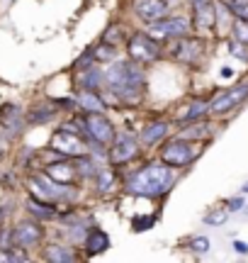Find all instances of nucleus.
<instances>
[{"label":"nucleus","mask_w":248,"mask_h":263,"mask_svg":"<svg viewBox=\"0 0 248 263\" xmlns=\"http://www.w3.org/2000/svg\"><path fill=\"white\" fill-rule=\"evenodd\" d=\"M83 256L86 258H95V256H102L112 246V239L107 234L105 229H100V227H90L86 232V239H83Z\"/></svg>","instance_id":"nucleus-20"},{"label":"nucleus","mask_w":248,"mask_h":263,"mask_svg":"<svg viewBox=\"0 0 248 263\" xmlns=\"http://www.w3.org/2000/svg\"><path fill=\"white\" fill-rule=\"evenodd\" d=\"M78 90H100L105 85V71H100L97 66H88L76 76Z\"/></svg>","instance_id":"nucleus-24"},{"label":"nucleus","mask_w":248,"mask_h":263,"mask_svg":"<svg viewBox=\"0 0 248 263\" xmlns=\"http://www.w3.org/2000/svg\"><path fill=\"white\" fill-rule=\"evenodd\" d=\"M221 78H231V76H234V71H231V68H229V66H224V68H221Z\"/></svg>","instance_id":"nucleus-39"},{"label":"nucleus","mask_w":248,"mask_h":263,"mask_svg":"<svg viewBox=\"0 0 248 263\" xmlns=\"http://www.w3.org/2000/svg\"><path fill=\"white\" fill-rule=\"evenodd\" d=\"M246 98H248V81L236 83L234 88L221 90L217 98H212L210 100V115L212 117H224V115L234 112L236 107H241V105L246 103Z\"/></svg>","instance_id":"nucleus-12"},{"label":"nucleus","mask_w":248,"mask_h":263,"mask_svg":"<svg viewBox=\"0 0 248 263\" xmlns=\"http://www.w3.org/2000/svg\"><path fill=\"white\" fill-rule=\"evenodd\" d=\"M49 151H54V159H76L83 154H90V146H88L86 137H80V134L58 124L56 129L51 132Z\"/></svg>","instance_id":"nucleus-8"},{"label":"nucleus","mask_w":248,"mask_h":263,"mask_svg":"<svg viewBox=\"0 0 248 263\" xmlns=\"http://www.w3.org/2000/svg\"><path fill=\"white\" fill-rule=\"evenodd\" d=\"M226 219H229V210H221V207H214V210H210L207 215L202 217V222L210 227H221Z\"/></svg>","instance_id":"nucleus-31"},{"label":"nucleus","mask_w":248,"mask_h":263,"mask_svg":"<svg viewBox=\"0 0 248 263\" xmlns=\"http://www.w3.org/2000/svg\"><path fill=\"white\" fill-rule=\"evenodd\" d=\"M93 185H95V193L97 195H112V193H117L119 190V185H122V176H119V171H117V166H100L95 173V178H93Z\"/></svg>","instance_id":"nucleus-22"},{"label":"nucleus","mask_w":248,"mask_h":263,"mask_svg":"<svg viewBox=\"0 0 248 263\" xmlns=\"http://www.w3.org/2000/svg\"><path fill=\"white\" fill-rule=\"evenodd\" d=\"M129 224H132V232L143 234V232H149V229L156 224V217H153V215H134Z\"/></svg>","instance_id":"nucleus-30"},{"label":"nucleus","mask_w":248,"mask_h":263,"mask_svg":"<svg viewBox=\"0 0 248 263\" xmlns=\"http://www.w3.org/2000/svg\"><path fill=\"white\" fill-rule=\"evenodd\" d=\"M188 249H190L192 254H210V249H212V241L207 239V236H192L190 241H188Z\"/></svg>","instance_id":"nucleus-33"},{"label":"nucleus","mask_w":248,"mask_h":263,"mask_svg":"<svg viewBox=\"0 0 248 263\" xmlns=\"http://www.w3.org/2000/svg\"><path fill=\"white\" fill-rule=\"evenodd\" d=\"M95 64V59H93V51H86V54H80V57L73 61V71H83L88 66Z\"/></svg>","instance_id":"nucleus-34"},{"label":"nucleus","mask_w":248,"mask_h":263,"mask_svg":"<svg viewBox=\"0 0 248 263\" xmlns=\"http://www.w3.org/2000/svg\"><path fill=\"white\" fill-rule=\"evenodd\" d=\"M8 217H10V210L5 205H0V224H5V222H8Z\"/></svg>","instance_id":"nucleus-38"},{"label":"nucleus","mask_w":248,"mask_h":263,"mask_svg":"<svg viewBox=\"0 0 248 263\" xmlns=\"http://www.w3.org/2000/svg\"><path fill=\"white\" fill-rule=\"evenodd\" d=\"M39 258L47 263H76V261H80L83 256L78 254L73 244H58V241L47 244V241H44V246L39 249Z\"/></svg>","instance_id":"nucleus-19"},{"label":"nucleus","mask_w":248,"mask_h":263,"mask_svg":"<svg viewBox=\"0 0 248 263\" xmlns=\"http://www.w3.org/2000/svg\"><path fill=\"white\" fill-rule=\"evenodd\" d=\"M61 110L56 107V103L47 98V100H39V103H32L25 110V120H27V127H44V124H51L54 120H58Z\"/></svg>","instance_id":"nucleus-16"},{"label":"nucleus","mask_w":248,"mask_h":263,"mask_svg":"<svg viewBox=\"0 0 248 263\" xmlns=\"http://www.w3.org/2000/svg\"><path fill=\"white\" fill-rule=\"evenodd\" d=\"M132 12L139 22L151 25L171 12V3L168 0H132Z\"/></svg>","instance_id":"nucleus-15"},{"label":"nucleus","mask_w":248,"mask_h":263,"mask_svg":"<svg viewBox=\"0 0 248 263\" xmlns=\"http://www.w3.org/2000/svg\"><path fill=\"white\" fill-rule=\"evenodd\" d=\"M224 5L234 17L248 20V0H224Z\"/></svg>","instance_id":"nucleus-32"},{"label":"nucleus","mask_w":248,"mask_h":263,"mask_svg":"<svg viewBox=\"0 0 248 263\" xmlns=\"http://www.w3.org/2000/svg\"><path fill=\"white\" fill-rule=\"evenodd\" d=\"M93 51V59H95V64H112L117 59V44L112 42H105V39H100L95 47L90 49Z\"/></svg>","instance_id":"nucleus-27"},{"label":"nucleus","mask_w":248,"mask_h":263,"mask_svg":"<svg viewBox=\"0 0 248 263\" xmlns=\"http://www.w3.org/2000/svg\"><path fill=\"white\" fill-rule=\"evenodd\" d=\"M241 190H243V193H248V180H246V185H243V188H241Z\"/></svg>","instance_id":"nucleus-40"},{"label":"nucleus","mask_w":248,"mask_h":263,"mask_svg":"<svg viewBox=\"0 0 248 263\" xmlns=\"http://www.w3.org/2000/svg\"><path fill=\"white\" fill-rule=\"evenodd\" d=\"M207 51V37L202 34H182V37L168 39V47H166V57L178 61L185 66H197L204 59Z\"/></svg>","instance_id":"nucleus-6"},{"label":"nucleus","mask_w":248,"mask_h":263,"mask_svg":"<svg viewBox=\"0 0 248 263\" xmlns=\"http://www.w3.org/2000/svg\"><path fill=\"white\" fill-rule=\"evenodd\" d=\"M168 134H171V120H151L139 132V141L143 149H153V146H161V141L168 139Z\"/></svg>","instance_id":"nucleus-21"},{"label":"nucleus","mask_w":248,"mask_h":263,"mask_svg":"<svg viewBox=\"0 0 248 263\" xmlns=\"http://www.w3.org/2000/svg\"><path fill=\"white\" fill-rule=\"evenodd\" d=\"M175 183H178V168L158 161V163H143L132 171V176H127L124 180L122 190L127 195L143 197V200H163L171 195Z\"/></svg>","instance_id":"nucleus-1"},{"label":"nucleus","mask_w":248,"mask_h":263,"mask_svg":"<svg viewBox=\"0 0 248 263\" xmlns=\"http://www.w3.org/2000/svg\"><path fill=\"white\" fill-rule=\"evenodd\" d=\"M212 134V124L207 122V117L204 120H197V122H190L182 127V134L180 137H188V139L197 141V139H207Z\"/></svg>","instance_id":"nucleus-28"},{"label":"nucleus","mask_w":248,"mask_h":263,"mask_svg":"<svg viewBox=\"0 0 248 263\" xmlns=\"http://www.w3.org/2000/svg\"><path fill=\"white\" fill-rule=\"evenodd\" d=\"M146 32H149L151 37L166 42V39H175V37H182V34H190V32H195V27H192V17H185V15H166V17L146 25Z\"/></svg>","instance_id":"nucleus-10"},{"label":"nucleus","mask_w":248,"mask_h":263,"mask_svg":"<svg viewBox=\"0 0 248 263\" xmlns=\"http://www.w3.org/2000/svg\"><path fill=\"white\" fill-rule=\"evenodd\" d=\"M42 171L51 180L61 183V185H78L80 183V176H78L76 166H73V159H54V161H49V163H44Z\"/></svg>","instance_id":"nucleus-17"},{"label":"nucleus","mask_w":248,"mask_h":263,"mask_svg":"<svg viewBox=\"0 0 248 263\" xmlns=\"http://www.w3.org/2000/svg\"><path fill=\"white\" fill-rule=\"evenodd\" d=\"M226 49H229V54L234 59L248 64V44H243V42H239V39H234V37H226Z\"/></svg>","instance_id":"nucleus-29"},{"label":"nucleus","mask_w":248,"mask_h":263,"mask_svg":"<svg viewBox=\"0 0 248 263\" xmlns=\"http://www.w3.org/2000/svg\"><path fill=\"white\" fill-rule=\"evenodd\" d=\"M207 115H210V100L207 98H195V100H190V105H185L180 112L175 115V122L180 124V127H185V124H190V122L204 120Z\"/></svg>","instance_id":"nucleus-23"},{"label":"nucleus","mask_w":248,"mask_h":263,"mask_svg":"<svg viewBox=\"0 0 248 263\" xmlns=\"http://www.w3.org/2000/svg\"><path fill=\"white\" fill-rule=\"evenodd\" d=\"M192 12V27L202 37H212L217 32V0H188Z\"/></svg>","instance_id":"nucleus-11"},{"label":"nucleus","mask_w":248,"mask_h":263,"mask_svg":"<svg viewBox=\"0 0 248 263\" xmlns=\"http://www.w3.org/2000/svg\"><path fill=\"white\" fill-rule=\"evenodd\" d=\"M243 207H246L243 195H236V197H229V200H226V210H229V212H241Z\"/></svg>","instance_id":"nucleus-35"},{"label":"nucleus","mask_w":248,"mask_h":263,"mask_svg":"<svg viewBox=\"0 0 248 263\" xmlns=\"http://www.w3.org/2000/svg\"><path fill=\"white\" fill-rule=\"evenodd\" d=\"M78 107L80 112H107V103L105 98L100 95V90H78L76 93Z\"/></svg>","instance_id":"nucleus-25"},{"label":"nucleus","mask_w":248,"mask_h":263,"mask_svg":"<svg viewBox=\"0 0 248 263\" xmlns=\"http://www.w3.org/2000/svg\"><path fill=\"white\" fill-rule=\"evenodd\" d=\"M73 166H76L78 176H80V180H93L97 173V166L95 159H93V154H83V156H76L73 159Z\"/></svg>","instance_id":"nucleus-26"},{"label":"nucleus","mask_w":248,"mask_h":263,"mask_svg":"<svg viewBox=\"0 0 248 263\" xmlns=\"http://www.w3.org/2000/svg\"><path fill=\"white\" fill-rule=\"evenodd\" d=\"M234 251L241 256H248V244L246 241H241V239H234Z\"/></svg>","instance_id":"nucleus-36"},{"label":"nucleus","mask_w":248,"mask_h":263,"mask_svg":"<svg viewBox=\"0 0 248 263\" xmlns=\"http://www.w3.org/2000/svg\"><path fill=\"white\" fill-rule=\"evenodd\" d=\"M141 141L139 137H134L132 132H117L112 144L107 146V163H112V166H127V163H132L141 156Z\"/></svg>","instance_id":"nucleus-9"},{"label":"nucleus","mask_w":248,"mask_h":263,"mask_svg":"<svg viewBox=\"0 0 248 263\" xmlns=\"http://www.w3.org/2000/svg\"><path fill=\"white\" fill-rule=\"evenodd\" d=\"M127 57L141 66H153L166 57V47L161 39L151 37L146 29H139L127 37Z\"/></svg>","instance_id":"nucleus-5"},{"label":"nucleus","mask_w":248,"mask_h":263,"mask_svg":"<svg viewBox=\"0 0 248 263\" xmlns=\"http://www.w3.org/2000/svg\"><path fill=\"white\" fill-rule=\"evenodd\" d=\"M47 241V227L34 217H19L17 222H12V244L25 251H39Z\"/></svg>","instance_id":"nucleus-7"},{"label":"nucleus","mask_w":248,"mask_h":263,"mask_svg":"<svg viewBox=\"0 0 248 263\" xmlns=\"http://www.w3.org/2000/svg\"><path fill=\"white\" fill-rule=\"evenodd\" d=\"M105 85L117 103L136 107L146 98V73L143 66L127 57L122 61H112L105 71Z\"/></svg>","instance_id":"nucleus-2"},{"label":"nucleus","mask_w":248,"mask_h":263,"mask_svg":"<svg viewBox=\"0 0 248 263\" xmlns=\"http://www.w3.org/2000/svg\"><path fill=\"white\" fill-rule=\"evenodd\" d=\"M27 129L25 110L17 103H3L0 105V132L5 139H17Z\"/></svg>","instance_id":"nucleus-14"},{"label":"nucleus","mask_w":248,"mask_h":263,"mask_svg":"<svg viewBox=\"0 0 248 263\" xmlns=\"http://www.w3.org/2000/svg\"><path fill=\"white\" fill-rule=\"evenodd\" d=\"M117 134L115 122L105 112H88L86 115V139L97 141L102 146H110Z\"/></svg>","instance_id":"nucleus-13"},{"label":"nucleus","mask_w":248,"mask_h":263,"mask_svg":"<svg viewBox=\"0 0 248 263\" xmlns=\"http://www.w3.org/2000/svg\"><path fill=\"white\" fill-rule=\"evenodd\" d=\"M8 141H10V139H5V137H0V161H3V159H8Z\"/></svg>","instance_id":"nucleus-37"},{"label":"nucleus","mask_w":248,"mask_h":263,"mask_svg":"<svg viewBox=\"0 0 248 263\" xmlns=\"http://www.w3.org/2000/svg\"><path fill=\"white\" fill-rule=\"evenodd\" d=\"M25 188L29 195L44 197V200H51L58 205H71L78 193V185H61V183L49 178L42 168L25 173Z\"/></svg>","instance_id":"nucleus-3"},{"label":"nucleus","mask_w":248,"mask_h":263,"mask_svg":"<svg viewBox=\"0 0 248 263\" xmlns=\"http://www.w3.org/2000/svg\"><path fill=\"white\" fill-rule=\"evenodd\" d=\"M202 146H197L192 139L188 137H168L161 141V149H158V161H163L166 166L173 168H188L195 161L200 159Z\"/></svg>","instance_id":"nucleus-4"},{"label":"nucleus","mask_w":248,"mask_h":263,"mask_svg":"<svg viewBox=\"0 0 248 263\" xmlns=\"http://www.w3.org/2000/svg\"><path fill=\"white\" fill-rule=\"evenodd\" d=\"M8 3H12V0H8Z\"/></svg>","instance_id":"nucleus-42"},{"label":"nucleus","mask_w":248,"mask_h":263,"mask_svg":"<svg viewBox=\"0 0 248 263\" xmlns=\"http://www.w3.org/2000/svg\"><path fill=\"white\" fill-rule=\"evenodd\" d=\"M243 212H246V215H248V207H243Z\"/></svg>","instance_id":"nucleus-41"},{"label":"nucleus","mask_w":248,"mask_h":263,"mask_svg":"<svg viewBox=\"0 0 248 263\" xmlns=\"http://www.w3.org/2000/svg\"><path fill=\"white\" fill-rule=\"evenodd\" d=\"M22 207H25V212H27L29 217H34V219H39V222H54L58 215V202H51V200H44V197H37V195H29L25 197V202H22Z\"/></svg>","instance_id":"nucleus-18"}]
</instances>
